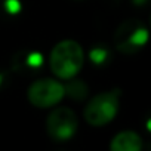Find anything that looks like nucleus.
I'll use <instances>...</instances> for the list:
<instances>
[{"mask_svg":"<svg viewBox=\"0 0 151 151\" xmlns=\"http://www.w3.org/2000/svg\"><path fill=\"white\" fill-rule=\"evenodd\" d=\"M83 61L85 53L77 42L62 40L53 46L49 58V65L58 79L70 80L82 70Z\"/></svg>","mask_w":151,"mask_h":151,"instance_id":"obj_1","label":"nucleus"},{"mask_svg":"<svg viewBox=\"0 0 151 151\" xmlns=\"http://www.w3.org/2000/svg\"><path fill=\"white\" fill-rule=\"evenodd\" d=\"M120 104V92L113 89L107 92H101L95 95L85 108V120L91 126H104L108 124L119 111Z\"/></svg>","mask_w":151,"mask_h":151,"instance_id":"obj_2","label":"nucleus"},{"mask_svg":"<svg viewBox=\"0 0 151 151\" xmlns=\"http://www.w3.org/2000/svg\"><path fill=\"white\" fill-rule=\"evenodd\" d=\"M65 95V86L53 79H40L30 85L27 96L30 104L37 108H49L61 102Z\"/></svg>","mask_w":151,"mask_h":151,"instance_id":"obj_3","label":"nucleus"},{"mask_svg":"<svg viewBox=\"0 0 151 151\" xmlns=\"http://www.w3.org/2000/svg\"><path fill=\"white\" fill-rule=\"evenodd\" d=\"M116 47L123 53H135L148 42V30L141 21H124L116 31Z\"/></svg>","mask_w":151,"mask_h":151,"instance_id":"obj_4","label":"nucleus"},{"mask_svg":"<svg viewBox=\"0 0 151 151\" xmlns=\"http://www.w3.org/2000/svg\"><path fill=\"white\" fill-rule=\"evenodd\" d=\"M79 127V120L71 108L59 107L53 110L46 120V130L49 136L55 141H68L71 139Z\"/></svg>","mask_w":151,"mask_h":151,"instance_id":"obj_5","label":"nucleus"},{"mask_svg":"<svg viewBox=\"0 0 151 151\" xmlns=\"http://www.w3.org/2000/svg\"><path fill=\"white\" fill-rule=\"evenodd\" d=\"M141 150H142V139L133 130H124L117 133L110 144V151H141Z\"/></svg>","mask_w":151,"mask_h":151,"instance_id":"obj_6","label":"nucleus"},{"mask_svg":"<svg viewBox=\"0 0 151 151\" xmlns=\"http://www.w3.org/2000/svg\"><path fill=\"white\" fill-rule=\"evenodd\" d=\"M65 92L74 98V99H83L88 93V89L86 86L83 85V82H79V80H73L68 83V86L65 88Z\"/></svg>","mask_w":151,"mask_h":151,"instance_id":"obj_7","label":"nucleus"}]
</instances>
